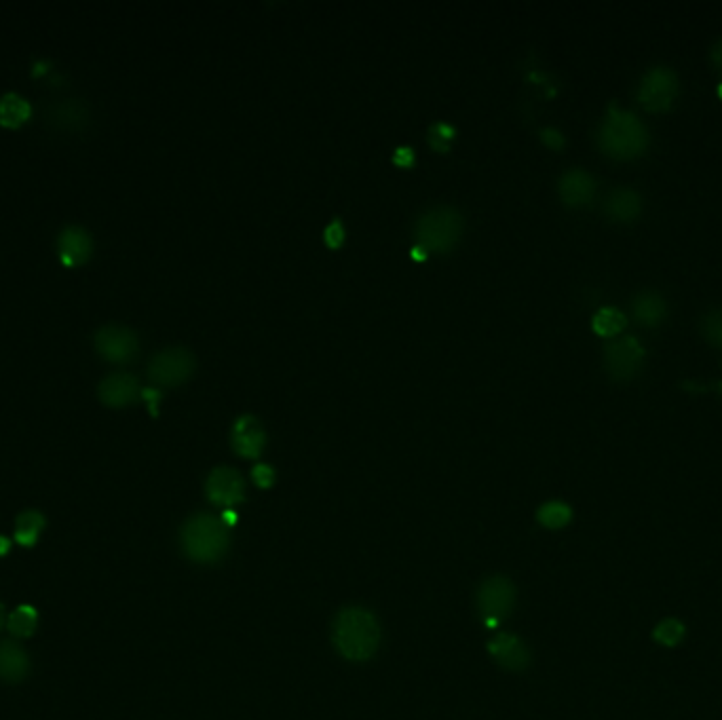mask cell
I'll return each mask as SVG.
<instances>
[{"label": "cell", "mask_w": 722, "mask_h": 720, "mask_svg": "<svg viewBox=\"0 0 722 720\" xmlns=\"http://www.w3.org/2000/svg\"><path fill=\"white\" fill-rule=\"evenodd\" d=\"M598 144L608 157L634 159L649 146V129L634 112L621 110L613 104L600 123Z\"/></svg>", "instance_id": "cell-1"}, {"label": "cell", "mask_w": 722, "mask_h": 720, "mask_svg": "<svg viewBox=\"0 0 722 720\" xmlns=\"http://www.w3.org/2000/svg\"><path fill=\"white\" fill-rule=\"evenodd\" d=\"M334 647L342 657L351 661H366L370 659L380 642V628L376 617L359 606L342 611L332 628Z\"/></svg>", "instance_id": "cell-2"}, {"label": "cell", "mask_w": 722, "mask_h": 720, "mask_svg": "<svg viewBox=\"0 0 722 720\" xmlns=\"http://www.w3.org/2000/svg\"><path fill=\"white\" fill-rule=\"evenodd\" d=\"M416 243L423 245L429 254H446L463 235V216L450 205L429 207L418 216L414 226Z\"/></svg>", "instance_id": "cell-3"}, {"label": "cell", "mask_w": 722, "mask_h": 720, "mask_svg": "<svg viewBox=\"0 0 722 720\" xmlns=\"http://www.w3.org/2000/svg\"><path fill=\"white\" fill-rule=\"evenodd\" d=\"M182 547L190 560L216 562L226 554L228 526L209 514L190 518L182 528Z\"/></svg>", "instance_id": "cell-4"}, {"label": "cell", "mask_w": 722, "mask_h": 720, "mask_svg": "<svg viewBox=\"0 0 722 720\" xmlns=\"http://www.w3.org/2000/svg\"><path fill=\"white\" fill-rule=\"evenodd\" d=\"M195 372V355L184 347H167L152 355L148 364L150 381L159 387H178Z\"/></svg>", "instance_id": "cell-5"}, {"label": "cell", "mask_w": 722, "mask_h": 720, "mask_svg": "<svg viewBox=\"0 0 722 720\" xmlns=\"http://www.w3.org/2000/svg\"><path fill=\"white\" fill-rule=\"evenodd\" d=\"M644 347L636 336H619L604 347V368L615 381H632L642 370Z\"/></svg>", "instance_id": "cell-6"}, {"label": "cell", "mask_w": 722, "mask_h": 720, "mask_svg": "<svg viewBox=\"0 0 722 720\" xmlns=\"http://www.w3.org/2000/svg\"><path fill=\"white\" fill-rule=\"evenodd\" d=\"M678 96V77L668 66H653L644 72L638 89L640 104L651 112L668 110Z\"/></svg>", "instance_id": "cell-7"}, {"label": "cell", "mask_w": 722, "mask_h": 720, "mask_svg": "<svg viewBox=\"0 0 722 720\" xmlns=\"http://www.w3.org/2000/svg\"><path fill=\"white\" fill-rule=\"evenodd\" d=\"M95 351H98L106 362L112 364H127L140 351L138 334L127 326L119 324H106L93 336Z\"/></svg>", "instance_id": "cell-8"}, {"label": "cell", "mask_w": 722, "mask_h": 720, "mask_svg": "<svg viewBox=\"0 0 722 720\" xmlns=\"http://www.w3.org/2000/svg\"><path fill=\"white\" fill-rule=\"evenodd\" d=\"M513 600H516V590L507 577H490L482 583L478 604L482 619L488 625H499L513 609Z\"/></svg>", "instance_id": "cell-9"}, {"label": "cell", "mask_w": 722, "mask_h": 720, "mask_svg": "<svg viewBox=\"0 0 722 720\" xmlns=\"http://www.w3.org/2000/svg\"><path fill=\"white\" fill-rule=\"evenodd\" d=\"M205 490H207L209 501H212L214 505H222L226 509H231L233 505L243 501L245 482L237 469L216 467L212 473H209Z\"/></svg>", "instance_id": "cell-10"}, {"label": "cell", "mask_w": 722, "mask_h": 720, "mask_svg": "<svg viewBox=\"0 0 722 720\" xmlns=\"http://www.w3.org/2000/svg\"><path fill=\"white\" fill-rule=\"evenodd\" d=\"M142 395L138 378L127 372H112L98 385L100 402L108 408H125Z\"/></svg>", "instance_id": "cell-11"}, {"label": "cell", "mask_w": 722, "mask_h": 720, "mask_svg": "<svg viewBox=\"0 0 722 720\" xmlns=\"http://www.w3.org/2000/svg\"><path fill=\"white\" fill-rule=\"evenodd\" d=\"M231 446L245 459H258L266 446V433L262 423L252 414H243L231 429Z\"/></svg>", "instance_id": "cell-12"}, {"label": "cell", "mask_w": 722, "mask_h": 720, "mask_svg": "<svg viewBox=\"0 0 722 720\" xmlns=\"http://www.w3.org/2000/svg\"><path fill=\"white\" fill-rule=\"evenodd\" d=\"M57 252L62 262L70 269L81 267L93 254V237L83 226H66L57 237Z\"/></svg>", "instance_id": "cell-13"}, {"label": "cell", "mask_w": 722, "mask_h": 720, "mask_svg": "<svg viewBox=\"0 0 722 720\" xmlns=\"http://www.w3.org/2000/svg\"><path fill=\"white\" fill-rule=\"evenodd\" d=\"M558 193L568 207H585L596 195V180L585 169H568L560 176Z\"/></svg>", "instance_id": "cell-14"}, {"label": "cell", "mask_w": 722, "mask_h": 720, "mask_svg": "<svg viewBox=\"0 0 722 720\" xmlns=\"http://www.w3.org/2000/svg\"><path fill=\"white\" fill-rule=\"evenodd\" d=\"M488 651L492 655V659L499 663V666L507 668V670H524L530 663V651L526 644L513 634H497L490 644Z\"/></svg>", "instance_id": "cell-15"}, {"label": "cell", "mask_w": 722, "mask_h": 720, "mask_svg": "<svg viewBox=\"0 0 722 720\" xmlns=\"http://www.w3.org/2000/svg\"><path fill=\"white\" fill-rule=\"evenodd\" d=\"M642 212V197L634 188H613L604 199V214L613 222H632Z\"/></svg>", "instance_id": "cell-16"}, {"label": "cell", "mask_w": 722, "mask_h": 720, "mask_svg": "<svg viewBox=\"0 0 722 720\" xmlns=\"http://www.w3.org/2000/svg\"><path fill=\"white\" fill-rule=\"evenodd\" d=\"M30 674V657L22 644L13 640L0 642V680L17 685Z\"/></svg>", "instance_id": "cell-17"}, {"label": "cell", "mask_w": 722, "mask_h": 720, "mask_svg": "<svg viewBox=\"0 0 722 720\" xmlns=\"http://www.w3.org/2000/svg\"><path fill=\"white\" fill-rule=\"evenodd\" d=\"M632 311L642 326L655 328L665 319V315H668V302L663 300L659 292L642 290L632 300Z\"/></svg>", "instance_id": "cell-18"}, {"label": "cell", "mask_w": 722, "mask_h": 720, "mask_svg": "<svg viewBox=\"0 0 722 720\" xmlns=\"http://www.w3.org/2000/svg\"><path fill=\"white\" fill-rule=\"evenodd\" d=\"M32 117L30 102L19 93H7L0 98V125L7 129H19Z\"/></svg>", "instance_id": "cell-19"}, {"label": "cell", "mask_w": 722, "mask_h": 720, "mask_svg": "<svg viewBox=\"0 0 722 720\" xmlns=\"http://www.w3.org/2000/svg\"><path fill=\"white\" fill-rule=\"evenodd\" d=\"M45 524H47V520L41 511H36V509L22 511V514H19L15 520V541L22 547H34L38 537H41V533H43Z\"/></svg>", "instance_id": "cell-20"}, {"label": "cell", "mask_w": 722, "mask_h": 720, "mask_svg": "<svg viewBox=\"0 0 722 720\" xmlns=\"http://www.w3.org/2000/svg\"><path fill=\"white\" fill-rule=\"evenodd\" d=\"M684 636H687V625H684L678 617L661 619L653 630V640L663 649L678 647Z\"/></svg>", "instance_id": "cell-21"}, {"label": "cell", "mask_w": 722, "mask_h": 720, "mask_svg": "<svg viewBox=\"0 0 722 720\" xmlns=\"http://www.w3.org/2000/svg\"><path fill=\"white\" fill-rule=\"evenodd\" d=\"M36 625H38V613L30 604L17 606V609L7 617V630L15 638H30L36 632Z\"/></svg>", "instance_id": "cell-22"}, {"label": "cell", "mask_w": 722, "mask_h": 720, "mask_svg": "<svg viewBox=\"0 0 722 720\" xmlns=\"http://www.w3.org/2000/svg\"><path fill=\"white\" fill-rule=\"evenodd\" d=\"M625 328V315L615 307H602L592 317V330L602 338H613Z\"/></svg>", "instance_id": "cell-23"}, {"label": "cell", "mask_w": 722, "mask_h": 720, "mask_svg": "<svg viewBox=\"0 0 722 720\" xmlns=\"http://www.w3.org/2000/svg\"><path fill=\"white\" fill-rule=\"evenodd\" d=\"M537 520L549 530H562L573 520V509L564 501H547L537 511Z\"/></svg>", "instance_id": "cell-24"}, {"label": "cell", "mask_w": 722, "mask_h": 720, "mask_svg": "<svg viewBox=\"0 0 722 720\" xmlns=\"http://www.w3.org/2000/svg\"><path fill=\"white\" fill-rule=\"evenodd\" d=\"M456 136V129L446 121H435L429 125L427 131V142L435 150V153H448L452 140Z\"/></svg>", "instance_id": "cell-25"}, {"label": "cell", "mask_w": 722, "mask_h": 720, "mask_svg": "<svg viewBox=\"0 0 722 720\" xmlns=\"http://www.w3.org/2000/svg\"><path fill=\"white\" fill-rule=\"evenodd\" d=\"M703 336L708 338V343L722 349V307L712 309L701 321Z\"/></svg>", "instance_id": "cell-26"}, {"label": "cell", "mask_w": 722, "mask_h": 720, "mask_svg": "<svg viewBox=\"0 0 722 720\" xmlns=\"http://www.w3.org/2000/svg\"><path fill=\"white\" fill-rule=\"evenodd\" d=\"M345 239H347V229L340 218H334L326 229H323V243H326L330 250H338L340 245L345 243Z\"/></svg>", "instance_id": "cell-27"}, {"label": "cell", "mask_w": 722, "mask_h": 720, "mask_svg": "<svg viewBox=\"0 0 722 720\" xmlns=\"http://www.w3.org/2000/svg\"><path fill=\"white\" fill-rule=\"evenodd\" d=\"M252 480H254L256 486H260V488H271L273 482H275V469H273L271 465L260 463V465H256V467L252 469Z\"/></svg>", "instance_id": "cell-28"}, {"label": "cell", "mask_w": 722, "mask_h": 720, "mask_svg": "<svg viewBox=\"0 0 722 720\" xmlns=\"http://www.w3.org/2000/svg\"><path fill=\"white\" fill-rule=\"evenodd\" d=\"M393 163L397 165V167H402V169H408V167H412L414 163H416V153H414V148L412 146H397L395 150H393Z\"/></svg>", "instance_id": "cell-29"}, {"label": "cell", "mask_w": 722, "mask_h": 720, "mask_svg": "<svg viewBox=\"0 0 722 720\" xmlns=\"http://www.w3.org/2000/svg\"><path fill=\"white\" fill-rule=\"evenodd\" d=\"M541 142L547 146V148H551V150H560L564 144H566V140H564V136H562V131L560 129H556V127H545V129H541Z\"/></svg>", "instance_id": "cell-30"}, {"label": "cell", "mask_w": 722, "mask_h": 720, "mask_svg": "<svg viewBox=\"0 0 722 720\" xmlns=\"http://www.w3.org/2000/svg\"><path fill=\"white\" fill-rule=\"evenodd\" d=\"M142 397H144V400L148 402V410H150V414L152 416H157L159 414V402H161V397H163V393L159 391V389H155V387H148V389H142Z\"/></svg>", "instance_id": "cell-31"}, {"label": "cell", "mask_w": 722, "mask_h": 720, "mask_svg": "<svg viewBox=\"0 0 722 720\" xmlns=\"http://www.w3.org/2000/svg\"><path fill=\"white\" fill-rule=\"evenodd\" d=\"M710 60L714 64V68L722 74V39H718L712 49H710Z\"/></svg>", "instance_id": "cell-32"}, {"label": "cell", "mask_w": 722, "mask_h": 720, "mask_svg": "<svg viewBox=\"0 0 722 720\" xmlns=\"http://www.w3.org/2000/svg\"><path fill=\"white\" fill-rule=\"evenodd\" d=\"M410 258H412V260H416V262H425V260L429 258V252L423 248V245L414 243L412 248H410Z\"/></svg>", "instance_id": "cell-33"}, {"label": "cell", "mask_w": 722, "mask_h": 720, "mask_svg": "<svg viewBox=\"0 0 722 720\" xmlns=\"http://www.w3.org/2000/svg\"><path fill=\"white\" fill-rule=\"evenodd\" d=\"M9 549H11V541H9L7 537L0 535V558L7 556V554H9Z\"/></svg>", "instance_id": "cell-34"}, {"label": "cell", "mask_w": 722, "mask_h": 720, "mask_svg": "<svg viewBox=\"0 0 722 720\" xmlns=\"http://www.w3.org/2000/svg\"><path fill=\"white\" fill-rule=\"evenodd\" d=\"M237 520V514H235V511L233 509H226L224 511V518H222V522L228 526V524H233Z\"/></svg>", "instance_id": "cell-35"}, {"label": "cell", "mask_w": 722, "mask_h": 720, "mask_svg": "<svg viewBox=\"0 0 722 720\" xmlns=\"http://www.w3.org/2000/svg\"><path fill=\"white\" fill-rule=\"evenodd\" d=\"M7 613H5V606L3 604H0V630H3L5 628V625H7Z\"/></svg>", "instance_id": "cell-36"}, {"label": "cell", "mask_w": 722, "mask_h": 720, "mask_svg": "<svg viewBox=\"0 0 722 720\" xmlns=\"http://www.w3.org/2000/svg\"><path fill=\"white\" fill-rule=\"evenodd\" d=\"M718 96H720V98H722V83H720V85H718Z\"/></svg>", "instance_id": "cell-37"}]
</instances>
